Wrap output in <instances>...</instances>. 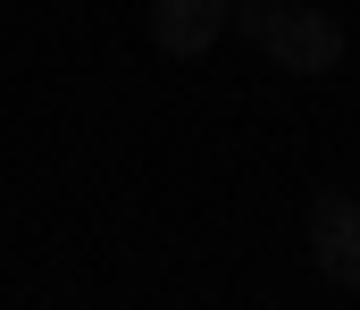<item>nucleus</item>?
Wrapping results in <instances>:
<instances>
[{
    "mask_svg": "<svg viewBox=\"0 0 360 310\" xmlns=\"http://www.w3.org/2000/svg\"><path fill=\"white\" fill-rule=\"evenodd\" d=\"M226 34H243V42H260L276 67H293V76H327L335 59H344V25L327 17V8H285V0H226Z\"/></svg>",
    "mask_w": 360,
    "mask_h": 310,
    "instance_id": "f257e3e1",
    "label": "nucleus"
},
{
    "mask_svg": "<svg viewBox=\"0 0 360 310\" xmlns=\"http://www.w3.org/2000/svg\"><path fill=\"white\" fill-rule=\"evenodd\" d=\"M310 260L360 294V202L352 193H310Z\"/></svg>",
    "mask_w": 360,
    "mask_h": 310,
    "instance_id": "f03ea898",
    "label": "nucleus"
},
{
    "mask_svg": "<svg viewBox=\"0 0 360 310\" xmlns=\"http://www.w3.org/2000/svg\"><path fill=\"white\" fill-rule=\"evenodd\" d=\"M226 34V0H151V42L168 59H201Z\"/></svg>",
    "mask_w": 360,
    "mask_h": 310,
    "instance_id": "7ed1b4c3",
    "label": "nucleus"
},
{
    "mask_svg": "<svg viewBox=\"0 0 360 310\" xmlns=\"http://www.w3.org/2000/svg\"><path fill=\"white\" fill-rule=\"evenodd\" d=\"M285 8H302V0H285Z\"/></svg>",
    "mask_w": 360,
    "mask_h": 310,
    "instance_id": "20e7f679",
    "label": "nucleus"
}]
</instances>
